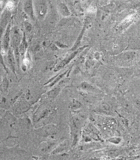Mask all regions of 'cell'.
<instances>
[{
    "label": "cell",
    "instance_id": "cell-8",
    "mask_svg": "<svg viewBox=\"0 0 140 160\" xmlns=\"http://www.w3.org/2000/svg\"><path fill=\"white\" fill-rule=\"evenodd\" d=\"M68 79H65V80H62L61 81L59 82V84L57 86L54 88L53 89L50 90V91L48 92L47 93V95L49 97L51 98H55L58 95H59L60 92L61 91L62 86V85H64L66 82H67Z\"/></svg>",
    "mask_w": 140,
    "mask_h": 160
},
{
    "label": "cell",
    "instance_id": "cell-24",
    "mask_svg": "<svg viewBox=\"0 0 140 160\" xmlns=\"http://www.w3.org/2000/svg\"><path fill=\"white\" fill-rule=\"evenodd\" d=\"M99 56H100V55H99V54L98 53V52H96V53H95V55H94V56H95V58H96V59H97V60H99V58H100Z\"/></svg>",
    "mask_w": 140,
    "mask_h": 160
},
{
    "label": "cell",
    "instance_id": "cell-19",
    "mask_svg": "<svg viewBox=\"0 0 140 160\" xmlns=\"http://www.w3.org/2000/svg\"><path fill=\"white\" fill-rule=\"evenodd\" d=\"M100 111L102 112L108 114L110 112V106L108 104H102L100 107Z\"/></svg>",
    "mask_w": 140,
    "mask_h": 160
},
{
    "label": "cell",
    "instance_id": "cell-20",
    "mask_svg": "<svg viewBox=\"0 0 140 160\" xmlns=\"http://www.w3.org/2000/svg\"><path fill=\"white\" fill-rule=\"evenodd\" d=\"M9 81L8 79L6 78H4V80L2 81V88L4 91H7L8 87H9Z\"/></svg>",
    "mask_w": 140,
    "mask_h": 160
},
{
    "label": "cell",
    "instance_id": "cell-2",
    "mask_svg": "<svg viewBox=\"0 0 140 160\" xmlns=\"http://www.w3.org/2000/svg\"><path fill=\"white\" fill-rule=\"evenodd\" d=\"M88 47V46H84L82 47L79 48L77 50H76L75 51L72 52L71 54L68 56L67 57L64 58L63 60H62L61 61L57 64V65L54 69V71H59V70L62 69L66 65L69 64V62L71 61L72 60L74 59V58L78 54L82 52L85 48H86Z\"/></svg>",
    "mask_w": 140,
    "mask_h": 160
},
{
    "label": "cell",
    "instance_id": "cell-3",
    "mask_svg": "<svg viewBox=\"0 0 140 160\" xmlns=\"http://www.w3.org/2000/svg\"><path fill=\"white\" fill-rule=\"evenodd\" d=\"M11 37L12 48L19 47V45L21 42L22 37L20 30L17 27L15 26L12 28L11 32Z\"/></svg>",
    "mask_w": 140,
    "mask_h": 160
},
{
    "label": "cell",
    "instance_id": "cell-4",
    "mask_svg": "<svg viewBox=\"0 0 140 160\" xmlns=\"http://www.w3.org/2000/svg\"><path fill=\"white\" fill-rule=\"evenodd\" d=\"M11 23L10 22L8 25L5 32L3 34L2 40V48L5 52H7L9 49L10 39H11Z\"/></svg>",
    "mask_w": 140,
    "mask_h": 160
},
{
    "label": "cell",
    "instance_id": "cell-13",
    "mask_svg": "<svg viewBox=\"0 0 140 160\" xmlns=\"http://www.w3.org/2000/svg\"><path fill=\"white\" fill-rule=\"evenodd\" d=\"M55 129L54 125H49L46 127L44 129H42L38 132H39V135H41L42 137H47L50 135H54Z\"/></svg>",
    "mask_w": 140,
    "mask_h": 160
},
{
    "label": "cell",
    "instance_id": "cell-9",
    "mask_svg": "<svg viewBox=\"0 0 140 160\" xmlns=\"http://www.w3.org/2000/svg\"><path fill=\"white\" fill-rule=\"evenodd\" d=\"M59 14L63 17H68L71 15V12L70 11L69 8L66 4L63 2H60L57 6Z\"/></svg>",
    "mask_w": 140,
    "mask_h": 160
},
{
    "label": "cell",
    "instance_id": "cell-23",
    "mask_svg": "<svg viewBox=\"0 0 140 160\" xmlns=\"http://www.w3.org/2000/svg\"><path fill=\"white\" fill-rule=\"evenodd\" d=\"M55 45L57 46L58 47L62 48V49H65V48H67L69 47L67 45H64V44H62L61 42H59L58 41H56L55 42Z\"/></svg>",
    "mask_w": 140,
    "mask_h": 160
},
{
    "label": "cell",
    "instance_id": "cell-10",
    "mask_svg": "<svg viewBox=\"0 0 140 160\" xmlns=\"http://www.w3.org/2000/svg\"><path fill=\"white\" fill-rule=\"evenodd\" d=\"M136 57L137 54L134 52H128L119 55L118 58L120 61L121 60L125 62H130L133 61Z\"/></svg>",
    "mask_w": 140,
    "mask_h": 160
},
{
    "label": "cell",
    "instance_id": "cell-17",
    "mask_svg": "<svg viewBox=\"0 0 140 160\" xmlns=\"http://www.w3.org/2000/svg\"><path fill=\"white\" fill-rule=\"evenodd\" d=\"M82 106V104L81 102H79L78 100L76 99H73L71 102H70L69 106V109L72 111H76L78 109H79Z\"/></svg>",
    "mask_w": 140,
    "mask_h": 160
},
{
    "label": "cell",
    "instance_id": "cell-25",
    "mask_svg": "<svg viewBox=\"0 0 140 160\" xmlns=\"http://www.w3.org/2000/svg\"><path fill=\"white\" fill-rule=\"evenodd\" d=\"M1 71H0V84H1Z\"/></svg>",
    "mask_w": 140,
    "mask_h": 160
},
{
    "label": "cell",
    "instance_id": "cell-21",
    "mask_svg": "<svg viewBox=\"0 0 140 160\" xmlns=\"http://www.w3.org/2000/svg\"><path fill=\"white\" fill-rule=\"evenodd\" d=\"M24 27H25V29L28 32H30L32 30V25L30 22H24Z\"/></svg>",
    "mask_w": 140,
    "mask_h": 160
},
{
    "label": "cell",
    "instance_id": "cell-11",
    "mask_svg": "<svg viewBox=\"0 0 140 160\" xmlns=\"http://www.w3.org/2000/svg\"><path fill=\"white\" fill-rule=\"evenodd\" d=\"M69 70H67L66 71H65V72H62V74H58L56 76L52 78L51 79H50L49 81H48L46 83H45V85H47V84H50L49 86H48V87H52L55 86L56 84H57L58 82H60L61 80L65 76V75H66L68 72Z\"/></svg>",
    "mask_w": 140,
    "mask_h": 160
},
{
    "label": "cell",
    "instance_id": "cell-6",
    "mask_svg": "<svg viewBox=\"0 0 140 160\" xmlns=\"http://www.w3.org/2000/svg\"><path fill=\"white\" fill-rule=\"evenodd\" d=\"M23 8L25 13L30 17V19L34 21L36 19V17H35V12H34L33 1L30 0L24 1L23 4Z\"/></svg>",
    "mask_w": 140,
    "mask_h": 160
},
{
    "label": "cell",
    "instance_id": "cell-15",
    "mask_svg": "<svg viewBox=\"0 0 140 160\" xmlns=\"http://www.w3.org/2000/svg\"><path fill=\"white\" fill-rule=\"evenodd\" d=\"M8 14L7 12H5V14H4L2 17L1 20L0 22V39L4 34V32H5V30L8 25Z\"/></svg>",
    "mask_w": 140,
    "mask_h": 160
},
{
    "label": "cell",
    "instance_id": "cell-5",
    "mask_svg": "<svg viewBox=\"0 0 140 160\" xmlns=\"http://www.w3.org/2000/svg\"><path fill=\"white\" fill-rule=\"evenodd\" d=\"M89 18H87L85 19V22H84V25L82 27V29L81 32H80V34H79V36L78 37L76 41L75 42L74 46H72L71 49H70V51L74 52L76 50H77L80 47L81 43L82 40L83 36L85 34V32L86 31L87 28L90 25V21Z\"/></svg>",
    "mask_w": 140,
    "mask_h": 160
},
{
    "label": "cell",
    "instance_id": "cell-1",
    "mask_svg": "<svg viewBox=\"0 0 140 160\" xmlns=\"http://www.w3.org/2000/svg\"><path fill=\"white\" fill-rule=\"evenodd\" d=\"M34 12L35 17L39 21H42L45 19L48 11L47 2L43 0L33 1Z\"/></svg>",
    "mask_w": 140,
    "mask_h": 160
},
{
    "label": "cell",
    "instance_id": "cell-12",
    "mask_svg": "<svg viewBox=\"0 0 140 160\" xmlns=\"http://www.w3.org/2000/svg\"><path fill=\"white\" fill-rule=\"evenodd\" d=\"M81 89L85 91L89 92H100V90L97 88L90 84L87 82H82L80 86Z\"/></svg>",
    "mask_w": 140,
    "mask_h": 160
},
{
    "label": "cell",
    "instance_id": "cell-18",
    "mask_svg": "<svg viewBox=\"0 0 140 160\" xmlns=\"http://www.w3.org/2000/svg\"><path fill=\"white\" fill-rule=\"evenodd\" d=\"M54 145H55V144L53 143V142H44V144H42V145L41 151L42 152H49L50 150H51L52 148L53 147Z\"/></svg>",
    "mask_w": 140,
    "mask_h": 160
},
{
    "label": "cell",
    "instance_id": "cell-7",
    "mask_svg": "<svg viewBox=\"0 0 140 160\" xmlns=\"http://www.w3.org/2000/svg\"><path fill=\"white\" fill-rule=\"evenodd\" d=\"M7 62L12 72L16 74V61L15 59L14 52L11 48H9L8 51Z\"/></svg>",
    "mask_w": 140,
    "mask_h": 160
},
{
    "label": "cell",
    "instance_id": "cell-22",
    "mask_svg": "<svg viewBox=\"0 0 140 160\" xmlns=\"http://www.w3.org/2000/svg\"><path fill=\"white\" fill-rule=\"evenodd\" d=\"M121 139L120 138H111V139H109L108 141L112 143L117 144L119 143V142L121 141Z\"/></svg>",
    "mask_w": 140,
    "mask_h": 160
},
{
    "label": "cell",
    "instance_id": "cell-16",
    "mask_svg": "<svg viewBox=\"0 0 140 160\" xmlns=\"http://www.w3.org/2000/svg\"><path fill=\"white\" fill-rule=\"evenodd\" d=\"M68 145V142L67 141L64 142L62 144H60L59 146L52 151V155H54V154H58L60 152H62L65 150L67 149Z\"/></svg>",
    "mask_w": 140,
    "mask_h": 160
},
{
    "label": "cell",
    "instance_id": "cell-14",
    "mask_svg": "<svg viewBox=\"0 0 140 160\" xmlns=\"http://www.w3.org/2000/svg\"><path fill=\"white\" fill-rule=\"evenodd\" d=\"M28 46V44L27 42L26 38V36H25V33H24L21 42L19 45V49L20 58H23L25 57V52H26Z\"/></svg>",
    "mask_w": 140,
    "mask_h": 160
}]
</instances>
